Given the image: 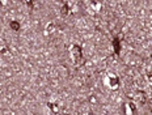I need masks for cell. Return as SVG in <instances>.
<instances>
[{
  "mask_svg": "<svg viewBox=\"0 0 152 115\" xmlns=\"http://www.w3.org/2000/svg\"><path fill=\"white\" fill-rule=\"evenodd\" d=\"M91 7L93 8V11H100V9H101V3L97 1V0H93V1H92V5H91Z\"/></svg>",
  "mask_w": 152,
  "mask_h": 115,
  "instance_id": "3957f363",
  "label": "cell"
},
{
  "mask_svg": "<svg viewBox=\"0 0 152 115\" xmlns=\"http://www.w3.org/2000/svg\"><path fill=\"white\" fill-rule=\"evenodd\" d=\"M0 3H1L3 5H5V4H7V3H8V0H0Z\"/></svg>",
  "mask_w": 152,
  "mask_h": 115,
  "instance_id": "8992f818",
  "label": "cell"
},
{
  "mask_svg": "<svg viewBox=\"0 0 152 115\" xmlns=\"http://www.w3.org/2000/svg\"><path fill=\"white\" fill-rule=\"evenodd\" d=\"M72 56H74V59H79V58H81V51L79 49L77 46H72Z\"/></svg>",
  "mask_w": 152,
  "mask_h": 115,
  "instance_id": "7a4b0ae2",
  "label": "cell"
},
{
  "mask_svg": "<svg viewBox=\"0 0 152 115\" xmlns=\"http://www.w3.org/2000/svg\"><path fill=\"white\" fill-rule=\"evenodd\" d=\"M11 28L13 29V30H18V29H20V26H18V24H17L16 21H15V22H13V21L11 22Z\"/></svg>",
  "mask_w": 152,
  "mask_h": 115,
  "instance_id": "5b68a950",
  "label": "cell"
},
{
  "mask_svg": "<svg viewBox=\"0 0 152 115\" xmlns=\"http://www.w3.org/2000/svg\"><path fill=\"white\" fill-rule=\"evenodd\" d=\"M107 85H109V88H112V89H115L117 86L119 85V81H118V79H117L115 76L110 75L109 77H107Z\"/></svg>",
  "mask_w": 152,
  "mask_h": 115,
  "instance_id": "6da1fadb",
  "label": "cell"
},
{
  "mask_svg": "<svg viewBox=\"0 0 152 115\" xmlns=\"http://www.w3.org/2000/svg\"><path fill=\"white\" fill-rule=\"evenodd\" d=\"M47 31H50V33H51V31H54V30H56V26H55V25H54V24H49V25H47Z\"/></svg>",
  "mask_w": 152,
  "mask_h": 115,
  "instance_id": "277c9868",
  "label": "cell"
}]
</instances>
